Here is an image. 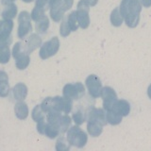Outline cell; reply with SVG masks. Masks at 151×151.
I'll return each instance as SVG.
<instances>
[{"instance_id": "obj_5", "label": "cell", "mask_w": 151, "mask_h": 151, "mask_svg": "<svg viewBox=\"0 0 151 151\" xmlns=\"http://www.w3.org/2000/svg\"><path fill=\"white\" fill-rule=\"evenodd\" d=\"M89 6L90 3L88 0H80L78 5V11H77V15H78V20L79 26L82 28H86L89 26Z\"/></svg>"}, {"instance_id": "obj_13", "label": "cell", "mask_w": 151, "mask_h": 151, "mask_svg": "<svg viewBox=\"0 0 151 151\" xmlns=\"http://www.w3.org/2000/svg\"><path fill=\"white\" fill-rule=\"evenodd\" d=\"M111 111H115L121 116H127L130 111V106L129 103L126 100H117L114 105H113L112 109Z\"/></svg>"}, {"instance_id": "obj_12", "label": "cell", "mask_w": 151, "mask_h": 151, "mask_svg": "<svg viewBox=\"0 0 151 151\" xmlns=\"http://www.w3.org/2000/svg\"><path fill=\"white\" fill-rule=\"evenodd\" d=\"M13 27V22L12 20L0 21V40H7L11 38V33Z\"/></svg>"}, {"instance_id": "obj_14", "label": "cell", "mask_w": 151, "mask_h": 151, "mask_svg": "<svg viewBox=\"0 0 151 151\" xmlns=\"http://www.w3.org/2000/svg\"><path fill=\"white\" fill-rule=\"evenodd\" d=\"M42 44L41 38L38 36L37 34H32L30 37L27 38V40L25 42V48L27 53H31L32 51H34L38 46H40Z\"/></svg>"}, {"instance_id": "obj_21", "label": "cell", "mask_w": 151, "mask_h": 151, "mask_svg": "<svg viewBox=\"0 0 151 151\" xmlns=\"http://www.w3.org/2000/svg\"><path fill=\"white\" fill-rule=\"evenodd\" d=\"M67 22L68 25L70 27L71 31H75L77 30V28L78 27L79 24H78V15H77V12H71L68 17H67Z\"/></svg>"}, {"instance_id": "obj_27", "label": "cell", "mask_w": 151, "mask_h": 151, "mask_svg": "<svg viewBox=\"0 0 151 151\" xmlns=\"http://www.w3.org/2000/svg\"><path fill=\"white\" fill-rule=\"evenodd\" d=\"M141 4L145 8H149L151 6V0H141Z\"/></svg>"}, {"instance_id": "obj_24", "label": "cell", "mask_w": 151, "mask_h": 151, "mask_svg": "<svg viewBox=\"0 0 151 151\" xmlns=\"http://www.w3.org/2000/svg\"><path fill=\"white\" fill-rule=\"evenodd\" d=\"M70 31H71V29H70V27H69V25H68L67 18H66V19H64V20L63 21V23H61V25H60V32L61 36L65 37V36L69 35Z\"/></svg>"}, {"instance_id": "obj_22", "label": "cell", "mask_w": 151, "mask_h": 151, "mask_svg": "<svg viewBox=\"0 0 151 151\" xmlns=\"http://www.w3.org/2000/svg\"><path fill=\"white\" fill-rule=\"evenodd\" d=\"M122 117L120 114H118L113 111H108L107 113V121L111 125H118L122 121Z\"/></svg>"}, {"instance_id": "obj_3", "label": "cell", "mask_w": 151, "mask_h": 151, "mask_svg": "<svg viewBox=\"0 0 151 151\" xmlns=\"http://www.w3.org/2000/svg\"><path fill=\"white\" fill-rule=\"evenodd\" d=\"M12 56L16 60V67L20 70L26 69L29 64V56L27 53L21 42H16L12 49Z\"/></svg>"}, {"instance_id": "obj_6", "label": "cell", "mask_w": 151, "mask_h": 151, "mask_svg": "<svg viewBox=\"0 0 151 151\" xmlns=\"http://www.w3.org/2000/svg\"><path fill=\"white\" fill-rule=\"evenodd\" d=\"M60 47V41L57 37L52 38L48 42H45L42 45L40 50V57L42 60H45L49 57L53 56L57 53Z\"/></svg>"}, {"instance_id": "obj_10", "label": "cell", "mask_w": 151, "mask_h": 151, "mask_svg": "<svg viewBox=\"0 0 151 151\" xmlns=\"http://www.w3.org/2000/svg\"><path fill=\"white\" fill-rule=\"evenodd\" d=\"M86 83H87V87L89 89V92L90 94L93 97H98L100 96L101 93V83H100V80H99L96 76H90V77L87 78L86 80Z\"/></svg>"}, {"instance_id": "obj_8", "label": "cell", "mask_w": 151, "mask_h": 151, "mask_svg": "<svg viewBox=\"0 0 151 151\" xmlns=\"http://www.w3.org/2000/svg\"><path fill=\"white\" fill-rule=\"evenodd\" d=\"M84 93V88L80 83L77 84H67L63 88V96L69 99H78Z\"/></svg>"}, {"instance_id": "obj_29", "label": "cell", "mask_w": 151, "mask_h": 151, "mask_svg": "<svg viewBox=\"0 0 151 151\" xmlns=\"http://www.w3.org/2000/svg\"><path fill=\"white\" fill-rule=\"evenodd\" d=\"M88 1H89V3H90L91 6H94V5L97 3L98 0H88Z\"/></svg>"}, {"instance_id": "obj_28", "label": "cell", "mask_w": 151, "mask_h": 151, "mask_svg": "<svg viewBox=\"0 0 151 151\" xmlns=\"http://www.w3.org/2000/svg\"><path fill=\"white\" fill-rule=\"evenodd\" d=\"M14 1V0H1V2H2V4L3 5H9V4H12V2Z\"/></svg>"}, {"instance_id": "obj_31", "label": "cell", "mask_w": 151, "mask_h": 151, "mask_svg": "<svg viewBox=\"0 0 151 151\" xmlns=\"http://www.w3.org/2000/svg\"><path fill=\"white\" fill-rule=\"evenodd\" d=\"M24 2H26V3H29V2H31V1H33V0H23Z\"/></svg>"}, {"instance_id": "obj_15", "label": "cell", "mask_w": 151, "mask_h": 151, "mask_svg": "<svg viewBox=\"0 0 151 151\" xmlns=\"http://www.w3.org/2000/svg\"><path fill=\"white\" fill-rule=\"evenodd\" d=\"M9 92V78L8 75L0 71V96L6 97Z\"/></svg>"}, {"instance_id": "obj_1", "label": "cell", "mask_w": 151, "mask_h": 151, "mask_svg": "<svg viewBox=\"0 0 151 151\" xmlns=\"http://www.w3.org/2000/svg\"><path fill=\"white\" fill-rule=\"evenodd\" d=\"M119 9L127 27H135L138 25L142 11V4L139 0H122Z\"/></svg>"}, {"instance_id": "obj_2", "label": "cell", "mask_w": 151, "mask_h": 151, "mask_svg": "<svg viewBox=\"0 0 151 151\" xmlns=\"http://www.w3.org/2000/svg\"><path fill=\"white\" fill-rule=\"evenodd\" d=\"M73 0H50V15L55 22H59L63 17L66 11L72 7Z\"/></svg>"}, {"instance_id": "obj_19", "label": "cell", "mask_w": 151, "mask_h": 151, "mask_svg": "<svg viewBox=\"0 0 151 151\" xmlns=\"http://www.w3.org/2000/svg\"><path fill=\"white\" fill-rule=\"evenodd\" d=\"M123 16L120 12V9L116 8L112 11L111 14V22L114 27H119L122 25L123 23Z\"/></svg>"}, {"instance_id": "obj_26", "label": "cell", "mask_w": 151, "mask_h": 151, "mask_svg": "<svg viewBox=\"0 0 151 151\" xmlns=\"http://www.w3.org/2000/svg\"><path fill=\"white\" fill-rule=\"evenodd\" d=\"M73 119L74 121L77 123V124H82L83 121H84V117H83V113L81 111H76L74 114H73Z\"/></svg>"}, {"instance_id": "obj_17", "label": "cell", "mask_w": 151, "mask_h": 151, "mask_svg": "<svg viewBox=\"0 0 151 151\" xmlns=\"http://www.w3.org/2000/svg\"><path fill=\"white\" fill-rule=\"evenodd\" d=\"M15 114L19 119H26L28 115V109L26 103L24 102H18L15 105Z\"/></svg>"}, {"instance_id": "obj_23", "label": "cell", "mask_w": 151, "mask_h": 151, "mask_svg": "<svg viewBox=\"0 0 151 151\" xmlns=\"http://www.w3.org/2000/svg\"><path fill=\"white\" fill-rule=\"evenodd\" d=\"M32 118L37 123L42 120H45V111H42L41 105L36 106L32 111Z\"/></svg>"}, {"instance_id": "obj_7", "label": "cell", "mask_w": 151, "mask_h": 151, "mask_svg": "<svg viewBox=\"0 0 151 151\" xmlns=\"http://www.w3.org/2000/svg\"><path fill=\"white\" fill-rule=\"evenodd\" d=\"M19 27H18V37L23 39L28 32L31 31V23H30V15L27 12H22L18 18Z\"/></svg>"}, {"instance_id": "obj_30", "label": "cell", "mask_w": 151, "mask_h": 151, "mask_svg": "<svg viewBox=\"0 0 151 151\" xmlns=\"http://www.w3.org/2000/svg\"><path fill=\"white\" fill-rule=\"evenodd\" d=\"M147 94H148V96L151 98V85L148 87V89H147Z\"/></svg>"}, {"instance_id": "obj_25", "label": "cell", "mask_w": 151, "mask_h": 151, "mask_svg": "<svg viewBox=\"0 0 151 151\" xmlns=\"http://www.w3.org/2000/svg\"><path fill=\"white\" fill-rule=\"evenodd\" d=\"M56 148L58 150H67V149H69V146L66 145V142H65L64 138H60L58 140V142H57Z\"/></svg>"}, {"instance_id": "obj_4", "label": "cell", "mask_w": 151, "mask_h": 151, "mask_svg": "<svg viewBox=\"0 0 151 151\" xmlns=\"http://www.w3.org/2000/svg\"><path fill=\"white\" fill-rule=\"evenodd\" d=\"M67 140L69 144L78 146V147H82L86 143L87 137L86 134L82 130H80L78 127H73L68 131Z\"/></svg>"}, {"instance_id": "obj_18", "label": "cell", "mask_w": 151, "mask_h": 151, "mask_svg": "<svg viewBox=\"0 0 151 151\" xmlns=\"http://www.w3.org/2000/svg\"><path fill=\"white\" fill-rule=\"evenodd\" d=\"M17 13V7L13 3L7 5V8L2 12V17L5 20H12L13 17H15Z\"/></svg>"}, {"instance_id": "obj_11", "label": "cell", "mask_w": 151, "mask_h": 151, "mask_svg": "<svg viewBox=\"0 0 151 151\" xmlns=\"http://www.w3.org/2000/svg\"><path fill=\"white\" fill-rule=\"evenodd\" d=\"M12 38L7 40H0V63H7L9 60L11 52H9V44Z\"/></svg>"}, {"instance_id": "obj_9", "label": "cell", "mask_w": 151, "mask_h": 151, "mask_svg": "<svg viewBox=\"0 0 151 151\" xmlns=\"http://www.w3.org/2000/svg\"><path fill=\"white\" fill-rule=\"evenodd\" d=\"M101 94L103 97L104 108L107 111H111L114 103L117 101V96L114 92V90L111 87H105L102 89Z\"/></svg>"}, {"instance_id": "obj_20", "label": "cell", "mask_w": 151, "mask_h": 151, "mask_svg": "<svg viewBox=\"0 0 151 151\" xmlns=\"http://www.w3.org/2000/svg\"><path fill=\"white\" fill-rule=\"evenodd\" d=\"M49 27V20L46 16H44L36 23V29L39 33H45Z\"/></svg>"}, {"instance_id": "obj_16", "label": "cell", "mask_w": 151, "mask_h": 151, "mask_svg": "<svg viewBox=\"0 0 151 151\" xmlns=\"http://www.w3.org/2000/svg\"><path fill=\"white\" fill-rule=\"evenodd\" d=\"M27 94V88L25 84L18 83L13 88V96L17 100H24Z\"/></svg>"}]
</instances>
